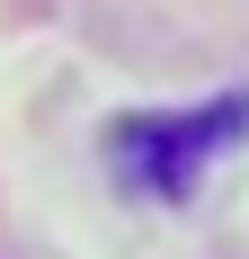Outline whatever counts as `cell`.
<instances>
[{"label":"cell","instance_id":"6da1fadb","mask_svg":"<svg viewBox=\"0 0 249 259\" xmlns=\"http://www.w3.org/2000/svg\"><path fill=\"white\" fill-rule=\"evenodd\" d=\"M249 143V90L231 99H205V107H160V116H116L107 125V170L125 179V197H196L205 170L223 152Z\"/></svg>","mask_w":249,"mask_h":259}]
</instances>
